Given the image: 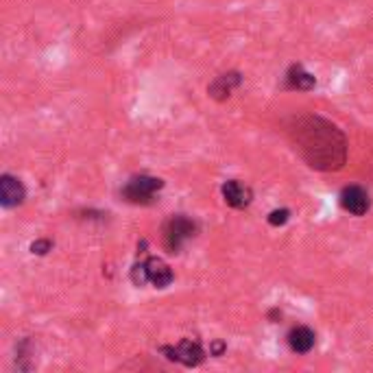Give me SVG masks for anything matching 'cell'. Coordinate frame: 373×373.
Wrapping results in <instances>:
<instances>
[{"label":"cell","mask_w":373,"mask_h":373,"mask_svg":"<svg viewBox=\"0 0 373 373\" xmlns=\"http://www.w3.org/2000/svg\"><path fill=\"white\" fill-rule=\"evenodd\" d=\"M295 148L302 157L321 171L341 169L345 162V138L337 127L323 118L306 116L288 129Z\"/></svg>","instance_id":"cell-1"},{"label":"cell","mask_w":373,"mask_h":373,"mask_svg":"<svg viewBox=\"0 0 373 373\" xmlns=\"http://www.w3.org/2000/svg\"><path fill=\"white\" fill-rule=\"evenodd\" d=\"M132 279L136 286L153 284L155 288H166L173 282V271L169 265H164L160 258H146L144 262L134 267Z\"/></svg>","instance_id":"cell-2"},{"label":"cell","mask_w":373,"mask_h":373,"mask_svg":"<svg viewBox=\"0 0 373 373\" xmlns=\"http://www.w3.org/2000/svg\"><path fill=\"white\" fill-rule=\"evenodd\" d=\"M195 234H197L195 220H190L188 216H183V214L171 216L169 220H166V225H164V247L169 249L171 253H177Z\"/></svg>","instance_id":"cell-3"},{"label":"cell","mask_w":373,"mask_h":373,"mask_svg":"<svg viewBox=\"0 0 373 373\" xmlns=\"http://www.w3.org/2000/svg\"><path fill=\"white\" fill-rule=\"evenodd\" d=\"M164 181L157 179V177H146V175H140V177H134L129 179V183L122 188V197L132 203H148L157 190H162Z\"/></svg>","instance_id":"cell-4"},{"label":"cell","mask_w":373,"mask_h":373,"mask_svg":"<svg viewBox=\"0 0 373 373\" xmlns=\"http://www.w3.org/2000/svg\"><path fill=\"white\" fill-rule=\"evenodd\" d=\"M162 351L169 353L171 360H177V363H181L185 367H197L203 360V356H205L201 345L197 341H190V339L181 341L177 347H164Z\"/></svg>","instance_id":"cell-5"},{"label":"cell","mask_w":373,"mask_h":373,"mask_svg":"<svg viewBox=\"0 0 373 373\" xmlns=\"http://www.w3.org/2000/svg\"><path fill=\"white\" fill-rule=\"evenodd\" d=\"M341 203L347 212L356 214V216L367 214L371 208V199H369L367 190L360 188V185H349V188H345L341 195Z\"/></svg>","instance_id":"cell-6"},{"label":"cell","mask_w":373,"mask_h":373,"mask_svg":"<svg viewBox=\"0 0 373 373\" xmlns=\"http://www.w3.org/2000/svg\"><path fill=\"white\" fill-rule=\"evenodd\" d=\"M223 199H225L227 205H232V208H247V205L251 203L253 195H251V188L245 183H240L236 179H230L223 183Z\"/></svg>","instance_id":"cell-7"},{"label":"cell","mask_w":373,"mask_h":373,"mask_svg":"<svg viewBox=\"0 0 373 373\" xmlns=\"http://www.w3.org/2000/svg\"><path fill=\"white\" fill-rule=\"evenodd\" d=\"M22 201H24V185L20 183V179L3 175V179H0V203H3V208H15Z\"/></svg>","instance_id":"cell-8"},{"label":"cell","mask_w":373,"mask_h":373,"mask_svg":"<svg viewBox=\"0 0 373 373\" xmlns=\"http://www.w3.org/2000/svg\"><path fill=\"white\" fill-rule=\"evenodd\" d=\"M316 343V337L314 332L306 325H300V328H293L290 334H288V345L293 351L297 353H308Z\"/></svg>","instance_id":"cell-9"},{"label":"cell","mask_w":373,"mask_h":373,"mask_svg":"<svg viewBox=\"0 0 373 373\" xmlns=\"http://www.w3.org/2000/svg\"><path fill=\"white\" fill-rule=\"evenodd\" d=\"M240 83V74L238 72H230V74H223L218 77L212 85H210V94L216 99H225L232 94V90Z\"/></svg>","instance_id":"cell-10"},{"label":"cell","mask_w":373,"mask_h":373,"mask_svg":"<svg viewBox=\"0 0 373 373\" xmlns=\"http://www.w3.org/2000/svg\"><path fill=\"white\" fill-rule=\"evenodd\" d=\"M314 77L310 72H306L302 66H293L290 72H288V85L295 87V90H310L314 87Z\"/></svg>","instance_id":"cell-11"},{"label":"cell","mask_w":373,"mask_h":373,"mask_svg":"<svg viewBox=\"0 0 373 373\" xmlns=\"http://www.w3.org/2000/svg\"><path fill=\"white\" fill-rule=\"evenodd\" d=\"M288 210H275V212H271L269 214V223L271 225H284V223L288 220Z\"/></svg>","instance_id":"cell-12"},{"label":"cell","mask_w":373,"mask_h":373,"mask_svg":"<svg viewBox=\"0 0 373 373\" xmlns=\"http://www.w3.org/2000/svg\"><path fill=\"white\" fill-rule=\"evenodd\" d=\"M31 249H33V253H46L48 249H50V242L48 240H37V242H33L31 245Z\"/></svg>","instance_id":"cell-13"}]
</instances>
